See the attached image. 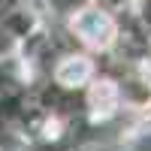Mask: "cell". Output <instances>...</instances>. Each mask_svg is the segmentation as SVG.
<instances>
[{"label":"cell","instance_id":"obj_2","mask_svg":"<svg viewBox=\"0 0 151 151\" xmlns=\"http://www.w3.org/2000/svg\"><path fill=\"white\" fill-rule=\"evenodd\" d=\"M91 73H94V67H91L88 58H64L58 64V70H55V79L60 85L73 88V85H85L91 79Z\"/></svg>","mask_w":151,"mask_h":151},{"label":"cell","instance_id":"obj_1","mask_svg":"<svg viewBox=\"0 0 151 151\" xmlns=\"http://www.w3.org/2000/svg\"><path fill=\"white\" fill-rule=\"evenodd\" d=\"M73 30L79 33V40L85 45H91V48H109L112 42H115V21H112L106 12H100V9H82V12H76V18H73Z\"/></svg>","mask_w":151,"mask_h":151},{"label":"cell","instance_id":"obj_3","mask_svg":"<svg viewBox=\"0 0 151 151\" xmlns=\"http://www.w3.org/2000/svg\"><path fill=\"white\" fill-rule=\"evenodd\" d=\"M88 100H91V106H94V109H103L106 115H109V112L118 106L121 91H118V85H115V82L103 79V82H94V88H91V94H88Z\"/></svg>","mask_w":151,"mask_h":151}]
</instances>
